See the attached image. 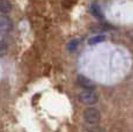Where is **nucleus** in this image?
I'll return each instance as SVG.
<instances>
[{"mask_svg":"<svg viewBox=\"0 0 133 132\" xmlns=\"http://www.w3.org/2000/svg\"><path fill=\"white\" fill-rule=\"evenodd\" d=\"M78 98L80 102L87 105H93L98 101V95L94 89H85L81 93H79Z\"/></svg>","mask_w":133,"mask_h":132,"instance_id":"f257e3e1","label":"nucleus"},{"mask_svg":"<svg viewBox=\"0 0 133 132\" xmlns=\"http://www.w3.org/2000/svg\"><path fill=\"white\" fill-rule=\"evenodd\" d=\"M99 117H101V115H99L98 110L95 108H88V109H86L85 113H83V118H85V121L88 124L98 123Z\"/></svg>","mask_w":133,"mask_h":132,"instance_id":"f03ea898","label":"nucleus"},{"mask_svg":"<svg viewBox=\"0 0 133 132\" xmlns=\"http://www.w3.org/2000/svg\"><path fill=\"white\" fill-rule=\"evenodd\" d=\"M13 28V22L12 20L7 16L6 14L0 15V29L2 31H9Z\"/></svg>","mask_w":133,"mask_h":132,"instance_id":"7ed1b4c3","label":"nucleus"},{"mask_svg":"<svg viewBox=\"0 0 133 132\" xmlns=\"http://www.w3.org/2000/svg\"><path fill=\"white\" fill-rule=\"evenodd\" d=\"M78 83L86 89H93L94 88V82L90 79L86 78L85 75H78Z\"/></svg>","mask_w":133,"mask_h":132,"instance_id":"20e7f679","label":"nucleus"},{"mask_svg":"<svg viewBox=\"0 0 133 132\" xmlns=\"http://www.w3.org/2000/svg\"><path fill=\"white\" fill-rule=\"evenodd\" d=\"M89 11H90L91 15H93V16L95 17V19H97V20H102L104 17L101 7H99L97 4H91L90 7H89Z\"/></svg>","mask_w":133,"mask_h":132,"instance_id":"39448f33","label":"nucleus"},{"mask_svg":"<svg viewBox=\"0 0 133 132\" xmlns=\"http://www.w3.org/2000/svg\"><path fill=\"white\" fill-rule=\"evenodd\" d=\"M12 9V4L8 0H0V13L7 14Z\"/></svg>","mask_w":133,"mask_h":132,"instance_id":"423d86ee","label":"nucleus"},{"mask_svg":"<svg viewBox=\"0 0 133 132\" xmlns=\"http://www.w3.org/2000/svg\"><path fill=\"white\" fill-rule=\"evenodd\" d=\"M105 35H97V36H94V37H91V38H89L88 41V43L90 45H93V44H97V43H101V42H103V41H105Z\"/></svg>","mask_w":133,"mask_h":132,"instance_id":"0eeeda50","label":"nucleus"},{"mask_svg":"<svg viewBox=\"0 0 133 132\" xmlns=\"http://www.w3.org/2000/svg\"><path fill=\"white\" fill-rule=\"evenodd\" d=\"M78 45H79V41H78V39H73V41H71V42L68 43V45H67L68 51H71V52L75 51L76 48H78Z\"/></svg>","mask_w":133,"mask_h":132,"instance_id":"6e6552de","label":"nucleus"},{"mask_svg":"<svg viewBox=\"0 0 133 132\" xmlns=\"http://www.w3.org/2000/svg\"><path fill=\"white\" fill-rule=\"evenodd\" d=\"M7 49H8L7 43L4 42V41H0V57H1V56H4V55H6Z\"/></svg>","mask_w":133,"mask_h":132,"instance_id":"1a4fd4ad","label":"nucleus"}]
</instances>
